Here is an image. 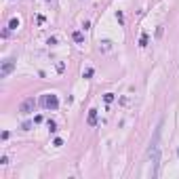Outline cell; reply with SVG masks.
Segmentation results:
<instances>
[{
    "mask_svg": "<svg viewBox=\"0 0 179 179\" xmlns=\"http://www.w3.org/2000/svg\"><path fill=\"white\" fill-rule=\"evenodd\" d=\"M86 124H88V126H95V124H97V110H88Z\"/></svg>",
    "mask_w": 179,
    "mask_h": 179,
    "instance_id": "5b68a950",
    "label": "cell"
},
{
    "mask_svg": "<svg viewBox=\"0 0 179 179\" xmlns=\"http://www.w3.org/2000/svg\"><path fill=\"white\" fill-rule=\"evenodd\" d=\"M13 70H15V61H13V59H4L2 68H0V78H9V74Z\"/></svg>",
    "mask_w": 179,
    "mask_h": 179,
    "instance_id": "3957f363",
    "label": "cell"
},
{
    "mask_svg": "<svg viewBox=\"0 0 179 179\" xmlns=\"http://www.w3.org/2000/svg\"><path fill=\"white\" fill-rule=\"evenodd\" d=\"M40 106L44 108V110H57L59 108V99H57V95H53V93H44L42 97H40Z\"/></svg>",
    "mask_w": 179,
    "mask_h": 179,
    "instance_id": "7a4b0ae2",
    "label": "cell"
},
{
    "mask_svg": "<svg viewBox=\"0 0 179 179\" xmlns=\"http://www.w3.org/2000/svg\"><path fill=\"white\" fill-rule=\"evenodd\" d=\"M17 28H19V19L13 17V19L9 21V30H17Z\"/></svg>",
    "mask_w": 179,
    "mask_h": 179,
    "instance_id": "8992f818",
    "label": "cell"
},
{
    "mask_svg": "<svg viewBox=\"0 0 179 179\" xmlns=\"http://www.w3.org/2000/svg\"><path fill=\"white\" fill-rule=\"evenodd\" d=\"M72 38H74V42H78V44H80V42L84 40V36H82V32H74V34H72Z\"/></svg>",
    "mask_w": 179,
    "mask_h": 179,
    "instance_id": "52a82bcc",
    "label": "cell"
},
{
    "mask_svg": "<svg viewBox=\"0 0 179 179\" xmlns=\"http://www.w3.org/2000/svg\"><path fill=\"white\" fill-rule=\"evenodd\" d=\"M177 154H179V150H177Z\"/></svg>",
    "mask_w": 179,
    "mask_h": 179,
    "instance_id": "5bb4252c",
    "label": "cell"
},
{
    "mask_svg": "<svg viewBox=\"0 0 179 179\" xmlns=\"http://www.w3.org/2000/svg\"><path fill=\"white\" fill-rule=\"evenodd\" d=\"M95 72H93V68H88V70H84V78H91Z\"/></svg>",
    "mask_w": 179,
    "mask_h": 179,
    "instance_id": "8fae6325",
    "label": "cell"
},
{
    "mask_svg": "<svg viewBox=\"0 0 179 179\" xmlns=\"http://www.w3.org/2000/svg\"><path fill=\"white\" fill-rule=\"evenodd\" d=\"M46 126H48V131H51V133H57V131H59V129H57V124H55L53 120H48V122H46Z\"/></svg>",
    "mask_w": 179,
    "mask_h": 179,
    "instance_id": "ba28073f",
    "label": "cell"
},
{
    "mask_svg": "<svg viewBox=\"0 0 179 179\" xmlns=\"http://www.w3.org/2000/svg\"><path fill=\"white\" fill-rule=\"evenodd\" d=\"M34 106H36V101H34V97H28L23 101V103L19 106V112L23 114V116H28V114H32L34 112Z\"/></svg>",
    "mask_w": 179,
    "mask_h": 179,
    "instance_id": "277c9868",
    "label": "cell"
},
{
    "mask_svg": "<svg viewBox=\"0 0 179 179\" xmlns=\"http://www.w3.org/2000/svg\"><path fill=\"white\" fill-rule=\"evenodd\" d=\"M53 145H55V148H61V145H63V139H59V137H57L55 141H53Z\"/></svg>",
    "mask_w": 179,
    "mask_h": 179,
    "instance_id": "7c38bea8",
    "label": "cell"
},
{
    "mask_svg": "<svg viewBox=\"0 0 179 179\" xmlns=\"http://www.w3.org/2000/svg\"><path fill=\"white\" fill-rule=\"evenodd\" d=\"M103 101H106V103H112V101H114V93H106L103 95Z\"/></svg>",
    "mask_w": 179,
    "mask_h": 179,
    "instance_id": "30bf717a",
    "label": "cell"
},
{
    "mask_svg": "<svg viewBox=\"0 0 179 179\" xmlns=\"http://www.w3.org/2000/svg\"><path fill=\"white\" fill-rule=\"evenodd\" d=\"M116 19H118V23H124V17H122V13H120V11L116 13Z\"/></svg>",
    "mask_w": 179,
    "mask_h": 179,
    "instance_id": "4fadbf2b",
    "label": "cell"
},
{
    "mask_svg": "<svg viewBox=\"0 0 179 179\" xmlns=\"http://www.w3.org/2000/svg\"><path fill=\"white\" fill-rule=\"evenodd\" d=\"M139 46H148V34H141V38H139Z\"/></svg>",
    "mask_w": 179,
    "mask_h": 179,
    "instance_id": "9c48e42d",
    "label": "cell"
},
{
    "mask_svg": "<svg viewBox=\"0 0 179 179\" xmlns=\"http://www.w3.org/2000/svg\"><path fill=\"white\" fill-rule=\"evenodd\" d=\"M160 126L154 133V139L148 148V156H150V162H152V177H158V164H160Z\"/></svg>",
    "mask_w": 179,
    "mask_h": 179,
    "instance_id": "6da1fadb",
    "label": "cell"
}]
</instances>
